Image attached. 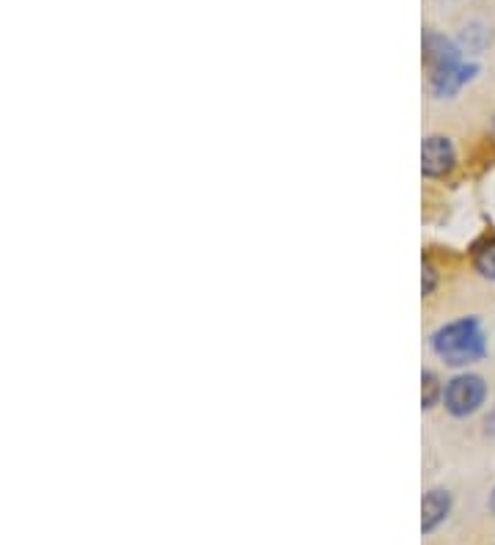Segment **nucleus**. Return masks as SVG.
I'll return each mask as SVG.
<instances>
[{"label": "nucleus", "instance_id": "7ed1b4c3", "mask_svg": "<svg viewBox=\"0 0 495 545\" xmlns=\"http://www.w3.org/2000/svg\"><path fill=\"white\" fill-rule=\"evenodd\" d=\"M460 45H454L446 36L435 31H424V69H427V86H435L460 67Z\"/></svg>", "mask_w": 495, "mask_h": 545}, {"label": "nucleus", "instance_id": "9d476101", "mask_svg": "<svg viewBox=\"0 0 495 545\" xmlns=\"http://www.w3.org/2000/svg\"><path fill=\"white\" fill-rule=\"evenodd\" d=\"M421 270H424V273H421V292H424V295H432V290L438 287V270L432 267L429 259L421 262Z\"/></svg>", "mask_w": 495, "mask_h": 545}, {"label": "nucleus", "instance_id": "0eeeda50", "mask_svg": "<svg viewBox=\"0 0 495 545\" xmlns=\"http://www.w3.org/2000/svg\"><path fill=\"white\" fill-rule=\"evenodd\" d=\"M443 383L440 378L432 372V369H424V375H421V408L429 411V408H435L440 400H443Z\"/></svg>", "mask_w": 495, "mask_h": 545}, {"label": "nucleus", "instance_id": "6e6552de", "mask_svg": "<svg viewBox=\"0 0 495 545\" xmlns=\"http://www.w3.org/2000/svg\"><path fill=\"white\" fill-rule=\"evenodd\" d=\"M473 267H476V273L487 281H495V240L490 243H484L476 256H473Z\"/></svg>", "mask_w": 495, "mask_h": 545}, {"label": "nucleus", "instance_id": "20e7f679", "mask_svg": "<svg viewBox=\"0 0 495 545\" xmlns=\"http://www.w3.org/2000/svg\"><path fill=\"white\" fill-rule=\"evenodd\" d=\"M457 166V149L446 135H429L421 144V174L427 179H443Z\"/></svg>", "mask_w": 495, "mask_h": 545}, {"label": "nucleus", "instance_id": "39448f33", "mask_svg": "<svg viewBox=\"0 0 495 545\" xmlns=\"http://www.w3.org/2000/svg\"><path fill=\"white\" fill-rule=\"evenodd\" d=\"M451 512V496L449 490L435 488L424 493V501H421V532L432 534L438 529L440 523L449 518Z\"/></svg>", "mask_w": 495, "mask_h": 545}, {"label": "nucleus", "instance_id": "ddd939ff", "mask_svg": "<svg viewBox=\"0 0 495 545\" xmlns=\"http://www.w3.org/2000/svg\"><path fill=\"white\" fill-rule=\"evenodd\" d=\"M493 127H495V116H493Z\"/></svg>", "mask_w": 495, "mask_h": 545}, {"label": "nucleus", "instance_id": "1a4fd4ad", "mask_svg": "<svg viewBox=\"0 0 495 545\" xmlns=\"http://www.w3.org/2000/svg\"><path fill=\"white\" fill-rule=\"evenodd\" d=\"M490 42V34L484 31L482 25L473 23V25H465L460 34V45L468 47L471 53H479V50H484V45Z\"/></svg>", "mask_w": 495, "mask_h": 545}, {"label": "nucleus", "instance_id": "f8f14e48", "mask_svg": "<svg viewBox=\"0 0 495 545\" xmlns=\"http://www.w3.org/2000/svg\"><path fill=\"white\" fill-rule=\"evenodd\" d=\"M490 510L495 512V490H493V496H490Z\"/></svg>", "mask_w": 495, "mask_h": 545}, {"label": "nucleus", "instance_id": "f257e3e1", "mask_svg": "<svg viewBox=\"0 0 495 545\" xmlns=\"http://www.w3.org/2000/svg\"><path fill=\"white\" fill-rule=\"evenodd\" d=\"M429 347L446 367H468L487 356V336L476 317H460L440 325L429 336Z\"/></svg>", "mask_w": 495, "mask_h": 545}, {"label": "nucleus", "instance_id": "f03ea898", "mask_svg": "<svg viewBox=\"0 0 495 545\" xmlns=\"http://www.w3.org/2000/svg\"><path fill=\"white\" fill-rule=\"evenodd\" d=\"M487 400V383L479 375H457L446 383L443 389V408L454 416V419H468L479 411Z\"/></svg>", "mask_w": 495, "mask_h": 545}, {"label": "nucleus", "instance_id": "9b49d317", "mask_svg": "<svg viewBox=\"0 0 495 545\" xmlns=\"http://www.w3.org/2000/svg\"><path fill=\"white\" fill-rule=\"evenodd\" d=\"M484 433L493 435V438H495V408L487 413V416H484Z\"/></svg>", "mask_w": 495, "mask_h": 545}, {"label": "nucleus", "instance_id": "423d86ee", "mask_svg": "<svg viewBox=\"0 0 495 545\" xmlns=\"http://www.w3.org/2000/svg\"><path fill=\"white\" fill-rule=\"evenodd\" d=\"M476 72H479V67H476V64H460V67L454 69L451 75H446V78L440 80V83L429 86V91H432V97H435V100L454 97V94H457V91L465 86V83H471V80L476 78Z\"/></svg>", "mask_w": 495, "mask_h": 545}]
</instances>
